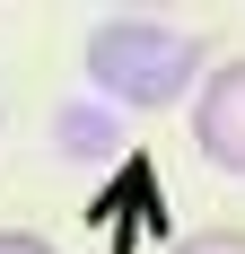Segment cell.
<instances>
[{
  "mask_svg": "<svg viewBox=\"0 0 245 254\" xmlns=\"http://www.w3.org/2000/svg\"><path fill=\"white\" fill-rule=\"evenodd\" d=\"M175 254H245V228H193Z\"/></svg>",
  "mask_w": 245,
  "mask_h": 254,
  "instance_id": "3957f363",
  "label": "cell"
},
{
  "mask_svg": "<svg viewBox=\"0 0 245 254\" xmlns=\"http://www.w3.org/2000/svg\"><path fill=\"white\" fill-rule=\"evenodd\" d=\"M0 123H9V114H0Z\"/></svg>",
  "mask_w": 245,
  "mask_h": 254,
  "instance_id": "8992f818",
  "label": "cell"
},
{
  "mask_svg": "<svg viewBox=\"0 0 245 254\" xmlns=\"http://www.w3.org/2000/svg\"><path fill=\"white\" fill-rule=\"evenodd\" d=\"M61 149H105V123L79 105V114H61Z\"/></svg>",
  "mask_w": 245,
  "mask_h": 254,
  "instance_id": "277c9868",
  "label": "cell"
},
{
  "mask_svg": "<svg viewBox=\"0 0 245 254\" xmlns=\"http://www.w3.org/2000/svg\"><path fill=\"white\" fill-rule=\"evenodd\" d=\"M193 149L245 184V62H210V79L193 88Z\"/></svg>",
  "mask_w": 245,
  "mask_h": 254,
  "instance_id": "7a4b0ae2",
  "label": "cell"
},
{
  "mask_svg": "<svg viewBox=\"0 0 245 254\" xmlns=\"http://www.w3.org/2000/svg\"><path fill=\"white\" fill-rule=\"evenodd\" d=\"M0 254H61L53 237H35V228H0Z\"/></svg>",
  "mask_w": 245,
  "mask_h": 254,
  "instance_id": "5b68a950",
  "label": "cell"
},
{
  "mask_svg": "<svg viewBox=\"0 0 245 254\" xmlns=\"http://www.w3.org/2000/svg\"><path fill=\"white\" fill-rule=\"evenodd\" d=\"M79 70H88L97 105H114V114H175L210 79V44L167 18H97L79 44Z\"/></svg>",
  "mask_w": 245,
  "mask_h": 254,
  "instance_id": "6da1fadb",
  "label": "cell"
}]
</instances>
